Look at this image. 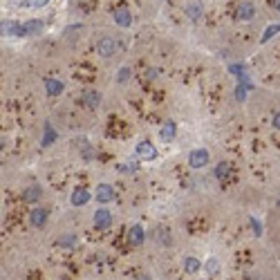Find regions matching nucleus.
Returning <instances> with one entry per match:
<instances>
[{"label":"nucleus","mask_w":280,"mask_h":280,"mask_svg":"<svg viewBox=\"0 0 280 280\" xmlns=\"http://www.w3.org/2000/svg\"><path fill=\"white\" fill-rule=\"evenodd\" d=\"M188 164H191V168H202V166H206V164H209V150H204V148H195V150H191V155H188Z\"/></svg>","instance_id":"7ed1b4c3"},{"label":"nucleus","mask_w":280,"mask_h":280,"mask_svg":"<svg viewBox=\"0 0 280 280\" xmlns=\"http://www.w3.org/2000/svg\"><path fill=\"white\" fill-rule=\"evenodd\" d=\"M186 14L193 18V20H198V18L202 16V2H199V0H195V2H191V5L186 7Z\"/></svg>","instance_id":"f3484780"},{"label":"nucleus","mask_w":280,"mask_h":280,"mask_svg":"<svg viewBox=\"0 0 280 280\" xmlns=\"http://www.w3.org/2000/svg\"><path fill=\"white\" fill-rule=\"evenodd\" d=\"M18 30H20V23H16V20L2 23V36H18Z\"/></svg>","instance_id":"2eb2a0df"},{"label":"nucleus","mask_w":280,"mask_h":280,"mask_svg":"<svg viewBox=\"0 0 280 280\" xmlns=\"http://www.w3.org/2000/svg\"><path fill=\"white\" fill-rule=\"evenodd\" d=\"M245 90H247V85H238V88H235V99L238 101L245 99Z\"/></svg>","instance_id":"a878e982"},{"label":"nucleus","mask_w":280,"mask_h":280,"mask_svg":"<svg viewBox=\"0 0 280 280\" xmlns=\"http://www.w3.org/2000/svg\"><path fill=\"white\" fill-rule=\"evenodd\" d=\"M206 271H209L211 276H215V274H217V260H215V258H211L209 263H206Z\"/></svg>","instance_id":"5701e85b"},{"label":"nucleus","mask_w":280,"mask_h":280,"mask_svg":"<svg viewBox=\"0 0 280 280\" xmlns=\"http://www.w3.org/2000/svg\"><path fill=\"white\" fill-rule=\"evenodd\" d=\"M227 175H229V164L227 162L217 164V166H215V177H217V180H227Z\"/></svg>","instance_id":"4be33fe9"},{"label":"nucleus","mask_w":280,"mask_h":280,"mask_svg":"<svg viewBox=\"0 0 280 280\" xmlns=\"http://www.w3.org/2000/svg\"><path fill=\"white\" fill-rule=\"evenodd\" d=\"M253 16H256V5L251 0H240L238 9H235V18L238 20H251Z\"/></svg>","instance_id":"f257e3e1"},{"label":"nucleus","mask_w":280,"mask_h":280,"mask_svg":"<svg viewBox=\"0 0 280 280\" xmlns=\"http://www.w3.org/2000/svg\"><path fill=\"white\" fill-rule=\"evenodd\" d=\"M112 224V213L105 209H99L94 213V227L97 229H108Z\"/></svg>","instance_id":"423d86ee"},{"label":"nucleus","mask_w":280,"mask_h":280,"mask_svg":"<svg viewBox=\"0 0 280 280\" xmlns=\"http://www.w3.org/2000/svg\"><path fill=\"white\" fill-rule=\"evenodd\" d=\"M94 198L99 199V202H110V199L115 198V191H112V186H108V184H99L97 191H94Z\"/></svg>","instance_id":"0eeeda50"},{"label":"nucleus","mask_w":280,"mask_h":280,"mask_svg":"<svg viewBox=\"0 0 280 280\" xmlns=\"http://www.w3.org/2000/svg\"><path fill=\"white\" fill-rule=\"evenodd\" d=\"M101 101V94L99 92H94V90H85L81 97V103L85 105V108H97Z\"/></svg>","instance_id":"6e6552de"},{"label":"nucleus","mask_w":280,"mask_h":280,"mask_svg":"<svg viewBox=\"0 0 280 280\" xmlns=\"http://www.w3.org/2000/svg\"><path fill=\"white\" fill-rule=\"evenodd\" d=\"M137 155H139L141 159H155L157 157V148L152 146L150 141H139V144H137Z\"/></svg>","instance_id":"39448f33"},{"label":"nucleus","mask_w":280,"mask_h":280,"mask_svg":"<svg viewBox=\"0 0 280 280\" xmlns=\"http://www.w3.org/2000/svg\"><path fill=\"white\" fill-rule=\"evenodd\" d=\"M41 30H43V20H27V23H20L18 36H34Z\"/></svg>","instance_id":"20e7f679"},{"label":"nucleus","mask_w":280,"mask_h":280,"mask_svg":"<svg viewBox=\"0 0 280 280\" xmlns=\"http://www.w3.org/2000/svg\"><path fill=\"white\" fill-rule=\"evenodd\" d=\"M30 222L34 224V227H43L47 222V211L45 209H34L30 215Z\"/></svg>","instance_id":"9b49d317"},{"label":"nucleus","mask_w":280,"mask_h":280,"mask_svg":"<svg viewBox=\"0 0 280 280\" xmlns=\"http://www.w3.org/2000/svg\"><path fill=\"white\" fill-rule=\"evenodd\" d=\"M251 227L256 229V235H260V224H258V222L253 220V217H251Z\"/></svg>","instance_id":"cd10ccee"},{"label":"nucleus","mask_w":280,"mask_h":280,"mask_svg":"<svg viewBox=\"0 0 280 280\" xmlns=\"http://www.w3.org/2000/svg\"><path fill=\"white\" fill-rule=\"evenodd\" d=\"M139 280H150V278H148V276H141V278Z\"/></svg>","instance_id":"c756f323"},{"label":"nucleus","mask_w":280,"mask_h":280,"mask_svg":"<svg viewBox=\"0 0 280 280\" xmlns=\"http://www.w3.org/2000/svg\"><path fill=\"white\" fill-rule=\"evenodd\" d=\"M74 242H76L74 235H65V238L59 240V245H61V247H70V245H74Z\"/></svg>","instance_id":"393cba45"},{"label":"nucleus","mask_w":280,"mask_h":280,"mask_svg":"<svg viewBox=\"0 0 280 280\" xmlns=\"http://www.w3.org/2000/svg\"><path fill=\"white\" fill-rule=\"evenodd\" d=\"M41 186H30V188H25L23 191V198L27 199V202H36V199L41 198Z\"/></svg>","instance_id":"dca6fc26"},{"label":"nucleus","mask_w":280,"mask_h":280,"mask_svg":"<svg viewBox=\"0 0 280 280\" xmlns=\"http://www.w3.org/2000/svg\"><path fill=\"white\" fill-rule=\"evenodd\" d=\"M115 23L119 25V27H130V23H132V16H130L128 9H115Z\"/></svg>","instance_id":"1a4fd4ad"},{"label":"nucleus","mask_w":280,"mask_h":280,"mask_svg":"<svg viewBox=\"0 0 280 280\" xmlns=\"http://www.w3.org/2000/svg\"><path fill=\"white\" fill-rule=\"evenodd\" d=\"M184 267H186L188 274H195V271H199V269H202V263H199V260H195V258H186V260H184Z\"/></svg>","instance_id":"aec40b11"},{"label":"nucleus","mask_w":280,"mask_h":280,"mask_svg":"<svg viewBox=\"0 0 280 280\" xmlns=\"http://www.w3.org/2000/svg\"><path fill=\"white\" fill-rule=\"evenodd\" d=\"M49 0H23L20 2V7H25V9H41V7H45Z\"/></svg>","instance_id":"6ab92c4d"},{"label":"nucleus","mask_w":280,"mask_h":280,"mask_svg":"<svg viewBox=\"0 0 280 280\" xmlns=\"http://www.w3.org/2000/svg\"><path fill=\"white\" fill-rule=\"evenodd\" d=\"M45 90H47V94L56 97V94H61L65 90V85L61 81H56V79H47V81H45Z\"/></svg>","instance_id":"f8f14e48"},{"label":"nucleus","mask_w":280,"mask_h":280,"mask_svg":"<svg viewBox=\"0 0 280 280\" xmlns=\"http://www.w3.org/2000/svg\"><path fill=\"white\" fill-rule=\"evenodd\" d=\"M276 34H280V23H278V25H271V27H267V30H264V34H263V38H260V43H269Z\"/></svg>","instance_id":"a211bd4d"},{"label":"nucleus","mask_w":280,"mask_h":280,"mask_svg":"<svg viewBox=\"0 0 280 280\" xmlns=\"http://www.w3.org/2000/svg\"><path fill=\"white\" fill-rule=\"evenodd\" d=\"M175 132H177V126H175L173 121H166V123H164V128L159 130L162 139H166V141H173V139H175Z\"/></svg>","instance_id":"ddd939ff"},{"label":"nucleus","mask_w":280,"mask_h":280,"mask_svg":"<svg viewBox=\"0 0 280 280\" xmlns=\"http://www.w3.org/2000/svg\"><path fill=\"white\" fill-rule=\"evenodd\" d=\"M128 242H130L132 247H139L141 242H144V229H141L139 224L130 227V231H128Z\"/></svg>","instance_id":"9d476101"},{"label":"nucleus","mask_w":280,"mask_h":280,"mask_svg":"<svg viewBox=\"0 0 280 280\" xmlns=\"http://www.w3.org/2000/svg\"><path fill=\"white\" fill-rule=\"evenodd\" d=\"M271 7H274L276 12H280V0H271Z\"/></svg>","instance_id":"c85d7f7f"},{"label":"nucleus","mask_w":280,"mask_h":280,"mask_svg":"<svg viewBox=\"0 0 280 280\" xmlns=\"http://www.w3.org/2000/svg\"><path fill=\"white\" fill-rule=\"evenodd\" d=\"M117 49H119V45H117V41H115L112 36H105V38H101L99 45H97V52H99L103 59L112 56V54H117Z\"/></svg>","instance_id":"f03ea898"},{"label":"nucleus","mask_w":280,"mask_h":280,"mask_svg":"<svg viewBox=\"0 0 280 280\" xmlns=\"http://www.w3.org/2000/svg\"><path fill=\"white\" fill-rule=\"evenodd\" d=\"M56 137H59V134L54 132V130H52V126L47 123V126H45V137H43V139H41V144H43V146H49V144H52V141L56 139Z\"/></svg>","instance_id":"412c9836"},{"label":"nucleus","mask_w":280,"mask_h":280,"mask_svg":"<svg viewBox=\"0 0 280 280\" xmlns=\"http://www.w3.org/2000/svg\"><path fill=\"white\" fill-rule=\"evenodd\" d=\"M88 202H90V193L88 191L79 188V191L72 193V204L74 206H83V204H88Z\"/></svg>","instance_id":"4468645a"},{"label":"nucleus","mask_w":280,"mask_h":280,"mask_svg":"<svg viewBox=\"0 0 280 280\" xmlns=\"http://www.w3.org/2000/svg\"><path fill=\"white\" fill-rule=\"evenodd\" d=\"M119 83H123V81H128L130 79V67H121V70H119Z\"/></svg>","instance_id":"b1692460"},{"label":"nucleus","mask_w":280,"mask_h":280,"mask_svg":"<svg viewBox=\"0 0 280 280\" xmlns=\"http://www.w3.org/2000/svg\"><path fill=\"white\" fill-rule=\"evenodd\" d=\"M274 128L280 130V112H276V115H274Z\"/></svg>","instance_id":"bb28decb"}]
</instances>
